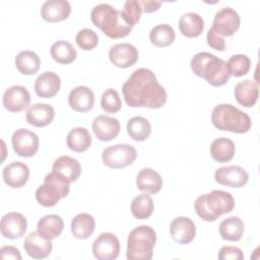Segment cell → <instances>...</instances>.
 <instances>
[{"label": "cell", "instance_id": "cell-1", "mask_svg": "<svg viewBox=\"0 0 260 260\" xmlns=\"http://www.w3.org/2000/svg\"><path fill=\"white\" fill-rule=\"evenodd\" d=\"M127 106L131 108H161L168 99L167 91L148 68H138L132 72L122 86Z\"/></svg>", "mask_w": 260, "mask_h": 260}, {"label": "cell", "instance_id": "cell-2", "mask_svg": "<svg viewBox=\"0 0 260 260\" xmlns=\"http://www.w3.org/2000/svg\"><path fill=\"white\" fill-rule=\"evenodd\" d=\"M92 23L111 39H121L130 34V26L124 19L122 11L115 9L108 3L95 5L90 12Z\"/></svg>", "mask_w": 260, "mask_h": 260}, {"label": "cell", "instance_id": "cell-3", "mask_svg": "<svg viewBox=\"0 0 260 260\" xmlns=\"http://www.w3.org/2000/svg\"><path fill=\"white\" fill-rule=\"evenodd\" d=\"M191 69L195 75L204 78L212 86L225 84L231 76L226 62L207 52H200L193 56Z\"/></svg>", "mask_w": 260, "mask_h": 260}, {"label": "cell", "instance_id": "cell-4", "mask_svg": "<svg viewBox=\"0 0 260 260\" xmlns=\"http://www.w3.org/2000/svg\"><path fill=\"white\" fill-rule=\"evenodd\" d=\"M235 207V199L230 192L212 190L200 195L194 203L197 215L205 221H214L220 215L231 212Z\"/></svg>", "mask_w": 260, "mask_h": 260}, {"label": "cell", "instance_id": "cell-5", "mask_svg": "<svg viewBox=\"0 0 260 260\" xmlns=\"http://www.w3.org/2000/svg\"><path fill=\"white\" fill-rule=\"evenodd\" d=\"M211 122L219 130L238 134L248 132L252 126L249 115L231 104L215 106L211 112Z\"/></svg>", "mask_w": 260, "mask_h": 260}, {"label": "cell", "instance_id": "cell-6", "mask_svg": "<svg viewBox=\"0 0 260 260\" xmlns=\"http://www.w3.org/2000/svg\"><path fill=\"white\" fill-rule=\"evenodd\" d=\"M156 243V234L149 225L134 228L128 235L126 257L128 260H150Z\"/></svg>", "mask_w": 260, "mask_h": 260}, {"label": "cell", "instance_id": "cell-7", "mask_svg": "<svg viewBox=\"0 0 260 260\" xmlns=\"http://www.w3.org/2000/svg\"><path fill=\"white\" fill-rule=\"evenodd\" d=\"M69 190L70 183L52 171L46 175L44 184L37 189L36 199L44 207H53L69 194Z\"/></svg>", "mask_w": 260, "mask_h": 260}, {"label": "cell", "instance_id": "cell-8", "mask_svg": "<svg viewBox=\"0 0 260 260\" xmlns=\"http://www.w3.org/2000/svg\"><path fill=\"white\" fill-rule=\"evenodd\" d=\"M137 151L131 144L120 143L106 147L102 152V159L105 166L110 169H123L134 162Z\"/></svg>", "mask_w": 260, "mask_h": 260}, {"label": "cell", "instance_id": "cell-9", "mask_svg": "<svg viewBox=\"0 0 260 260\" xmlns=\"http://www.w3.org/2000/svg\"><path fill=\"white\" fill-rule=\"evenodd\" d=\"M12 146L16 154L21 157H31L38 150L40 139L38 135L25 128H20L12 134Z\"/></svg>", "mask_w": 260, "mask_h": 260}, {"label": "cell", "instance_id": "cell-10", "mask_svg": "<svg viewBox=\"0 0 260 260\" xmlns=\"http://www.w3.org/2000/svg\"><path fill=\"white\" fill-rule=\"evenodd\" d=\"M239 13L231 7L218 10L213 18L211 28L220 37H231L240 27Z\"/></svg>", "mask_w": 260, "mask_h": 260}, {"label": "cell", "instance_id": "cell-11", "mask_svg": "<svg viewBox=\"0 0 260 260\" xmlns=\"http://www.w3.org/2000/svg\"><path fill=\"white\" fill-rule=\"evenodd\" d=\"M93 256L99 260H114L120 253V242L112 233H102L92 243Z\"/></svg>", "mask_w": 260, "mask_h": 260}, {"label": "cell", "instance_id": "cell-12", "mask_svg": "<svg viewBox=\"0 0 260 260\" xmlns=\"http://www.w3.org/2000/svg\"><path fill=\"white\" fill-rule=\"evenodd\" d=\"M215 181L223 186L241 188L249 181V174L240 166H225L218 168L214 173Z\"/></svg>", "mask_w": 260, "mask_h": 260}, {"label": "cell", "instance_id": "cell-13", "mask_svg": "<svg viewBox=\"0 0 260 260\" xmlns=\"http://www.w3.org/2000/svg\"><path fill=\"white\" fill-rule=\"evenodd\" d=\"M2 102L6 110L18 113L29 107L30 94L24 86L12 85L4 91Z\"/></svg>", "mask_w": 260, "mask_h": 260}, {"label": "cell", "instance_id": "cell-14", "mask_svg": "<svg viewBox=\"0 0 260 260\" xmlns=\"http://www.w3.org/2000/svg\"><path fill=\"white\" fill-rule=\"evenodd\" d=\"M138 57V50L129 43L116 44L109 51L110 61L119 68H128L134 65Z\"/></svg>", "mask_w": 260, "mask_h": 260}, {"label": "cell", "instance_id": "cell-15", "mask_svg": "<svg viewBox=\"0 0 260 260\" xmlns=\"http://www.w3.org/2000/svg\"><path fill=\"white\" fill-rule=\"evenodd\" d=\"M27 229L26 218L18 212H8L1 218L0 230L2 236L7 239L21 238Z\"/></svg>", "mask_w": 260, "mask_h": 260}, {"label": "cell", "instance_id": "cell-16", "mask_svg": "<svg viewBox=\"0 0 260 260\" xmlns=\"http://www.w3.org/2000/svg\"><path fill=\"white\" fill-rule=\"evenodd\" d=\"M92 131L100 141H110L120 133V122L118 119L106 115H100L92 121Z\"/></svg>", "mask_w": 260, "mask_h": 260}, {"label": "cell", "instance_id": "cell-17", "mask_svg": "<svg viewBox=\"0 0 260 260\" xmlns=\"http://www.w3.org/2000/svg\"><path fill=\"white\" fill-rule=\"evenodd\" d=\"M170 234L176 243L186 245L194 240L196 236V226L193 220L189 217L179 216L171 222Z\"/></svg>", "mask_w": 260, "mask_h": 260}, {"label": "cell", "instance_id": "cell-18", "mask_svg": "<svg viewBox=\"0 0 260 260\" xmlns=\"http://www.w3.org/2000/svg\"><path fill=\"white\" fill-rule=\"evenodd\" d=\"M23 247L29 257L34 259H44L51 254L53 245L51 240L43 238L38 232H32L25 237Z\"/></svg>", "mask_w": 260, "mask_h": 260}, {"label": "cell", "instance_id": "cell-19", "mask_svg": "<svg viewBox=\"0 0 260 260\" xmlns=\"http://www.w3.org/2000/svg\"><path fill=\"white\" fill-rule=\"evenodd\" d=\"M68 103L75 112L86 113L94 106V93L85 85L76 86L69 92Z\"/></svg>", "mask_w": 260, "mask_h": 260}, {"label": "cell", "instance_id": "cell-20", "mask_svg": "<svg viewBox=\"0 0 260 260\" xmlns=\"http://www.w3.org/2000/svg\"><path fill=\"white\" fill-rule=\"evenodd\" d=\"M55 117L54 108L51 105L37 103L29 106L25 112V120L35 127H45L52 123Z\"/></svg>", "mask_w": 260, "mask_h": 260}, {"label": "cell", "instance_id": "cell-21", "mask_svg": "<svg viewBox=\"0 0 260 260\" xmlns=\"http://www.w3.org/2000/svg\"><path fill=\"white\" fill-rule=\"evenodd\" d=\"M61 87L59 75L53 71H46L40 74L35 81V91L43 99L55 96Z\"/></svg>", "mask_w": 260, "mask_h": 260}, {"label": "cell", "instance_id": "cell-22", "mask_svg": "<svg viewBox=\"0 0 260 260\" xmlns=\"http://www.w3.org/2000/svg\"><path fill=\"white\" fill-rule=\"evenodd\" d=\"M29 178L28 167L21 161H13L3 169V180L11 188L23 187Z\"/></svg>", "mask_w": 260, "mask_h": 260}, {"label": "cell", "instance_id": "cell-23", "mask_svg": "<svg viewBox=\"0 0 260 260\" xmlns=\"http://www.w3.org/2000/svg\"><path fill=\"white\" fill-rule=\"evenodd\" d=\"M71 12L70 3L66 0H48L41 8V15L48 22H58L66 19Z\"/></svg>", "mask_w": 260, "mask_h": 260}, {"label": "cell", "instance_id": "cell-24", "mask_svg": "<svg viewBox=\"0 0 260 260\" xmlns=\"http://www.w3.org/2000/svg\"><path fill=\"white\" fill-rule=\"evenodd\" d=\"M52 170L53 172L60 175L63 179H65L68 183L77 181L81 174L80 162L68 155H62L55 159L52 166Z\"/></svg>", "mask_w": 260, "mask_h": 260}, {"label": "cell", "instance_id": "cell-25", "mask_svg": "<svg viewBox=\"0 0 260 260\" xmlns=\"http://www.w3.org/2000/svg\"><path fill=\"white\" fill-rule=\"evenodd\" d=\"M136 186L138 190L144 193L155 194L162 187V178L156 171L150 168H143L137 174Z\"/></svg>", "mask_w": 260, "mask_h": 260}, {"label": "cell", "instance_id": "cell-26", "mask_svg": "<svg viewBox=\"0 0 260 260\" xmlns=\"http://www.w3.org/2000/svg\"><path fill=\"white\" fill-rule=\"evenodd\" d=\"M259 96L258 84L250 79L240 81L235 86V98L237 102L246 108L253 107Z\"/></svg>", "mask_w": 260, "mask_h": 260}, {"label": "cell", "instance_id": "cell-27", "mask_svg": "<svg viewBox=\"0 0 260 260\" xmlns=\"http://www.w3.org/2000/svg\"><path fill=\"white\" fill-rule=\"evenodd\" d=\"M64 229V221L57 214H48L43 216L37 225V232L47 240H53L59 237Z\"/></svg>", "mask_w": 260, "mask_h": 260}, {"label": "cell", "instance_id": "cell-28", "mask_svg": "<svg viewBox=\"0 0 260 260\" xmlns=\"http://www.w3.org/2000/svg\"><path fill=\"white\" fill-rule=\"evenodd\" d=\"M179 28L183 36L187 38H196L203 31L204 20L202 16L196 12H187L180 17Z\"/></svg>", "mask_w": 260, "mask_h": 260}, {"label": "cell", "instance_id": "cell-29", "mask_svg": "<svg viewBox=\"0 0 260 260\" xmlns=\"http://www.w3.org/2000/svg\"><path fill=\"white\" fill-rule=\"evenodd\" d=\"M236 152V146L233 140L219 137L215 138L210 144L211 157L218 162H228L233 159Z\"/></svg>", "mask_w": 260, "mask_h": 260}, {"label": "cell", "instance_id": "cell-30", "mask_svg": "<svg viewBox=\"0 0 260 260\" xmlns=\"http://www.w3.org/2000/svg\"><path fill=\"white\" fill-rule=\"evenodd\" d=\"M95 228V220L91 214L82 212L74 216L71 221V233L76 239L85 240L89 238Z\"/></svg>", "mask_w": 260, "mask_h": 260}, {"label": "cell", "instance_id": "cell-31", "mask_svg": "<svg viewBox=\"0 0 260 260\" xmlns=\"http://www.w3.org/2000/svg\"><path fill=\"white\" fill-rule=\"evenodd\" d=\"M218 231L223 240L237 242L240 241L244 235L245 224L240 217L230 216L220 222Z\"/></svg>", "mask_w": 260, "mask_h": 260}, {"label": "cell", "instance_id": "cell-32", "mask_svg": "<svg viewBox=\"0 0 260 260\" xmlns=\"http://www.w3.org/2000/svg\"><path fill=\"white\" fill-rule=\"evenodd\" d=\"M69 149L75 152H83L91 145V135L84 127H75L69 131L66 137Z\"/></svg>", "mask_w": 260, "mask_h": 260}, {"label": "cell", "instance_id": "cell-33", "mask_svg": "<svg viewBox=\"0 0 260 260\" xmlns=\"http://www.w3.org/2000/svg\"><path fill=\"white\" fill-rule=\"evenodd\" d=\"M14 64L16 69L23 75H32L37 73L41 66V60L39 56L29 50L19 52L15 59Z\"/></svg>", "mask_w": 260, "mask_h": 260}, {"label": "cell", "instance_id": "cell-34", "mask_svg": "<svg viewBox=\"0 0 260 260\" xmlns=\"http://www.w3.org/2000/svg\"><path fill=\"white\" fill-rule=\"evenodd\" d=\"M176 35L174 28L167 23H160L153 26L149 31V41L158 48H166L172 45Z\"/></svg>", "mask_w": 260, "mask_h": 260}, {"label": "cell", "instance_id": "cell-35", "mask_svg": "<svg viewBox=\"0 0 260 260\" xmlns=\"http://www.w3.org/2000/svg\"><path fill=\"white\" fill-rule=\"evenodd\" d=\"M127 133L135 141H144L151 133V124L146 118L135 116L127 122Z\"/></svg>", "mask_w": 260, "mask_h": 260}, {"label": "cell", "instance_id": "cell-36", "mask_svg": "<svg viewBox=\"0 0 260 260\" xmlns=\"http://www.w3.org/2000/svg\"><path fill=\"white\" fill-rule=\"evenodd\" d=\"M51 57L59 64H70L77 56V52L74 47L67 41H57L50 49Z\"/></svg>", "mask_w": 260, "mask_h": 260}, {"label": "cell", "instance_id": "cell-37", "mask_svg": "<svg viewBox=\"0 0 260 260\" xmlns=\"http://www.w3.org/2000/svg\"><path fill=\"white\" fill-rule=\"evenodd\" d=\"M154 204L152 198L147 194L143 193L136 196L131 202L132 215L137 219H146L153 212Z\"/></svg>", "mask_w": 260, "mask_h": 260}, {"label": "cell", "instance_id": "cell-38", "mask_svg": "<svg viewBox=\"0 0 260 260\" xmlns=\"http://www.w3.org/2000/svg\"><path fill=\"white\" fill-rule=\"evenodd\" d=\"M230 75L235 77H241L246 75L251 68V60L248 56L238 54L232 56L226 62Z\"/></svg>", "mask_w": 260, "mask_h": 260}, {"label": "cell", "instance_id": "cell-39", "mask_svg": "<svg viewBox=\"0 0 260 260\" xmlns=\"http://www.w3.org/2000/svg\"><path fill=\"white\" fill-rule=\"evenodd\" d=\"M101 106L107 113H117L121 110L122 103L118 91L114 88H108L104 91L101 99Z\"/></svg>", "mask_w": 260, "mask_h": 260}, {"label": "cell", "instance_id": "cell-40", "mask_svg": "<svg viewBox=\"0 0 260 260\" xmlns=\"http://www.w3.org/2000/svg\"><path fill=\"white\" fill-rule=\"evenodd\" d=\"M142 9L139 0H127L124 3V8L122 10V15L125 21L130 25L134 26L141 17Z\"/></svg>", "mask_w": 260, "mask_h": 260}, {"label": "cell", "instance_id": "cell-41", "mask_svg": "<svg viewBox=\"0 0 260 260\" xmlns=\"http://www.w3.org/2000/svg\"><path fill=\"white\" fill-rule=\"evenodd\" d=\"M77 46L83 51H89L94 49L99 44V37L90 28L80 29L75 38Z\"/></svg>", "mask_w": 260, "mask_h": 260}, {"label": "cell", "instance_id": "cell-42", "mask_svg": "<svg viewBox=\"0 0 260 260\" xmlns=\"http://www.w3.org/2000/svg\"><path fill=\"white\" fill-rule=\"evenodd\" d=\"M219 260H243L244 254L239 247L236 246H223L218 252Z\"/></svg>", "mask_w": 260, "mask_h": 260}, {"label": "cell", "instance_id": "cell-43", "mask_svg": "<svg viewBox=\"0 0 260 260\" xmlns=\"http://www.w3.org/2000/svg\"><path fill=\"white\" fill-rule=\"evenodd\" d=\"M207 44L209 47H211L214 50L217 51H224L225 50V41L222 37L218 36L211 27L208 29L207 36H206Z\"/></svg>", "mask_w": 260, "mask_h": 260}, {"label": "cell", "instance_id": "cell-44", "mask_svg": "<svg viewBox=\"0 0 260 260\" xmlns=\"http://www.w3.org/2000/svg\"><path fill=\"white\" fill-rule=\"evenodd\" d=\"M0 254L3 260H6V259L21 260L22 259L19 250L14 246H3L0 249Z\"/></svg>", "mask_w": 260, "mask_h": 260}, {"label": "cell", "instance_id": "cell-45", "mask_svg": "<svg viewBox=\"0 0 260 260\" xmlns=\"http://www.w3.org/2000/svg\"><path fill=\"white\" fill-rule=\"evenodd\" d=\"M139 3L142 9V12H146V13H151L158 10V8L161 5V2L153 1V0H141L139 1Z\"/></svg>", "mask_w": 260, "mask_h": 260}]
</instances>
